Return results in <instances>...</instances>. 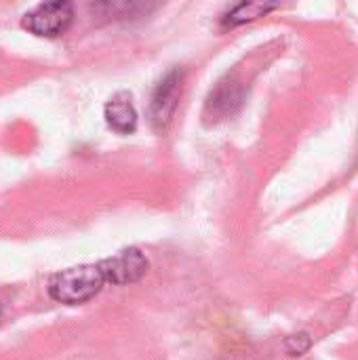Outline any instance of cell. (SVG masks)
Segmentation results:
<instances>
[{
    "instance_id": "obj_2",
    "label": "cell",
    "mask_w": 358,
    "mask_h": 360,
    "mask_svg": "<svg viewBox=\"0 0 358 360\" xmlns=\"http://www.w3.org/2000/svg\"><path fill=\"white\" fill-rule=\"evenodd\" d=\"M74 21V6L72 2H44L34 6L23 17V27L34 36L55 38L68 32Z\"/></svg>"
},
{
    "instance_id": "obj_8",
    "label": "cell",
    "mask_w": 358,
    "mask_h": 360,
    "mask_svg": "<svg viewBox=\"0 0 358 360\" xmlns=\"http://www.w3.org/2000/svg\"><path fill=\"white\" fill-rule=\"evenodd\" d=\"M310 346H312V340H310V335H306V333L291 335V338L285 340V352H287L289 356H302V354H306V352L310 350Z\"/></svg>"
},
{
    "instance_id": "obj_3",
    "label": "cell",
    "mask_w": 358,
    "mask_h": 360,
    "mask_svg": "<svg viewBox=\"0 0 358 360\" xmlns=\"http://www.w3.org/2000/svg\"><path fill=\"white\" fill-rule=\"evenodd\" d=\"M179 93H181V72L173 70L169 72L154 89L152 101H150V118L156 129H165L179 103Z\"/></svg>"
},
{
    "instance_id": "obj_7",
    "label": "cell",
    "mask_w": 358,
    "mask_h": 360,
    "mask_svg": "<svg viewBox=\"0 0 358 360\" xmlns=\"http://www.w3.org/2000/svg\"><path fill=\"white\" fill-rule=\"evenodd\" d=\"M276 4H268V2H241L234 8H230L224 17V25H243L247 21H255L264 15H268L270 11H274Z\"/></svg>"
},
{
    "instance_id": "obj_4",
    "label": "cell",
    "mask_w": 358,
    "mask_h": 360,
    "mask_svg": "<svg viewBox=\"0 0 358 360\" xmlns=\"http://www.w3.org/2000/svg\"><path fill=\"white\" fill-rule=\"evenodd\" d=\"M106 276V283L112 285H131L137 283L148 272V259L137 249H124L116 257L99 264Z\"/></svg>"
},
{
    "instance_id": "obj_6",
    "label": "cell",
    "mask_w": 358,
    "mask_h": 360,
    "mask_svg": "<svg viewBox=\"0 0 358 360\" xmlns=\"http://www.w3.org/2000/svg\"><path fill=\"white\" fill-rule=\"evenodd\" d=\"M106 120L110 124V129H114L116 133H133L137 127V112L131 103V97L127 93H118L116 97H112L106 103Z\"/></svg>"
},
{
    "instance_id": "obj_5",
    "label": "cell",
    "mask_w": 358,
    "mask_h": 360,
    "mask_svg": "<svg viewBox=\"0 0 358 360\" xmlns=\"http://www.w3.org/2000/svg\"><path fill=\"white\" fill-rule=\"evenodd\" d=\"M245 99V86L236 80H222L207 99V116L222 120L232 116Z\"/></svg>"
},
{
    "instance_id": "obj_1",
    "label": "cell",
    "mask_w": 358,
    "mask_h": 360,
    "mask_svg": "<svg viewBox=\"0 0 358 360\" xmlns=\"http://www.w3.org/2000/svg\"><path fill=\"white\" fill-rule=\"evenodd\" d=\"M106 283L101 266H78L68 268L53 276L49 293L55 302L65 306H76L93 300Z\"/></svg>"
}]
</instances>
